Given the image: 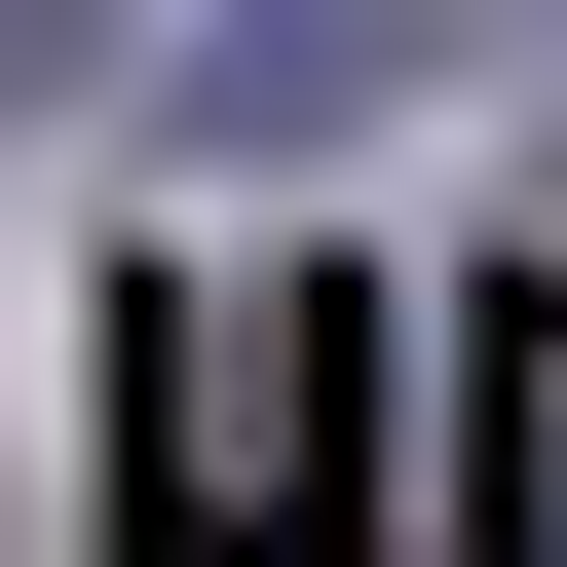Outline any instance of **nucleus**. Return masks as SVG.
I'll list each match as a JSON object with an SVG mask.
<instances>
[{
	"mask_svg": "<svg viewBox=\"0 0 567 567\" xmlns=\"http://www.w3.org/2000/svg\"><path fill=\"white\" fill-rule=\"evenodd\" d=\"M454 492H492V529L567 567V303H492V416H454Z\"/></svg>",
	"mask_w": 567,
	"mask_h": 567,
	"instance_id": "2",
	"label": "nucleus"
},
{
	"mask_svg": "<svg viewBox=\"0 0 567 567\" xmlns=\"http://www.w3.org/2000/svg\"><path fill=\"white\" fill-rule=\"evenodd\" d=\"M303 379H341V303H189V341H152V492H189V529H303V492H341Z\"/></svg>",
	"mask_w": 567,
	"mask_h": 567,
	"instance_id": "1",
	"label": "nucleus"
}]
</instances>
